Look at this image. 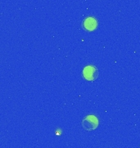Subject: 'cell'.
<instances>
[{"label":"cell","instance_id":"obj_1","mask_svg":"<svg viewBox=\"0 0 140 148\" xmlns=\"http://www.w3.org/2000/svg\"><path fill=\"white\" fill-rule=\"evenodd\" d=\"M81 126L86 131L95 130L99 126V119L95 115H93V114L87 115L82 119Z\"/></svg>","mask_w":140,"mask_h":148},{"label":"cell","instance_id":"obj_3","mask_svg":"<svg viewBox=\"0 0 140 148\" xmlns=\"http://www.w3.org/2000/svg\"><path fill=\"white\" fill-rule=\"evenodd\" d=\"M82 27L87 32H93L98 27V21L93 16H88L84 20Z\"/></svg>","mask_w":140,"mask_h":148},{"label":"cell","instance_id":"obj_2","mask_svg":"<svg viewBox=\"0 0 140 148\" xmlns=\"http://www.w3.org/2000/svg\"><path fill=\"white\" fill-rule=\"evenodd\" d=\"M83 77L84 79L88 82H93L98 78L99 76V70L93 65L85 66L83 69Z\"/></svg>","mask_w":140,"mask_h":148}]
</instances>
